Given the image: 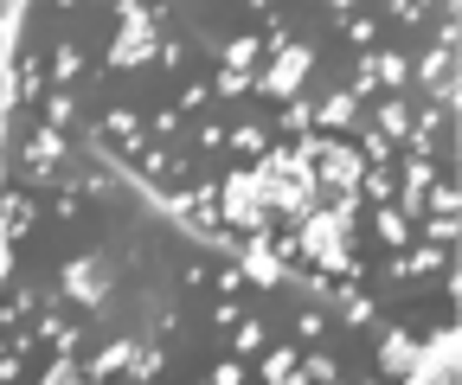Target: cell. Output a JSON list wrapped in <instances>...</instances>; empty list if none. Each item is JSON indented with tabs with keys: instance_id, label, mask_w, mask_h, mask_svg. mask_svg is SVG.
I'll use <instances>...</instances> for the list:
<instances>
[{
	"instance_id": "6da1fadb",
	"label": "cell",
	"mask_w": 462,
	"mask_h": 385,
	"mask_svg": "<svg viewBox=\"0 0 462 385\" xmlns=\"http://www.w3.org/2000/svg\"><path fill=\"white\" fill-rule=\"evenodd\" d=\"M309 71H315V45H289V32L276 26V32H270V65L251 71V90L282 103V96H296V90L309 84Z\"/></svg>"
},
{
	"instance_id": "7a4b0ae2",
	"label": "cell",
	"mask_w": 462,
	"mask_h": 385,
	"mask_svg": "<svg viewBox=\"0 0 462 385\" xmlns=\"http://www.w3.org/2000/svg\"><path fill=\"white\" fill-rule=\"evenodd\" d=\"M218 218L231 232H270V206H263V180H257V168H238V174H225L218 180Z\"/></svg>"
},
{
	"instance_id": "3957f363",
	"label": "cell",
	"mask_w": 462,
	"mask_h": 385,
	"mask_svg": "<svg viewBox=\"0 0 462 385\" xmlns=\"http://www.w3.org/2000/svg\"><path fill=\"white\" fill-rule=\"evenodd\" d=\"M116 45H109V71H142V65H154V7H142V0H123L116 7Z\"/></svg>"
},
{
	"instance_id": "277c9868",
	"label": "cell",
	"mask_w": 462,
	"mask_h": 385,
	"mask_svg": "<svg viewBox=\"0 0 462 385\" xmlns=\"http://www.w3.org/2000/svg\"><path fill=\"white\" fill-rule=\"evenodd\" d=\"M462 335H456V321L449 327H437V335H424L418 341V360H411V385H449L456 372H462Z\"/></svg>"
},
{
	"instance_id": "5b68a950",
	"label": "cell",
	"mask_w": 462,
	"mask_h": 385,
	"mask_svg": "<svg viewBox=\"0 0 462 385\" xmlns=\"http://www.w3.org/2000/svg\"><path fill=\"white\" fill-rule=\"evenodd\" d=\"M360 174H366L360 148L346 142V135H321V148H315V180H321V193H346V187H360Z\"/></svg>"
},
{
	"instance_id": "8992f818",
	"label": "cell",
	"mask_w": 462,
	"mask_h": 385,
	"mask_svg": "<svg viewBox=\"0 0 462 385\" xmlns=\"http://www.w3.org/2000/svg\"><path fill=\"white\" fill-rule=\"evenodd\" d=\"M245 270V283H257V289H282L289 283V263H282V251H276V238L270 232H245L238 238V257H231Z\"/></svg>"
},
{
	"instance_id": "52a82bcc",
	"label": "cell",
	"mask_w": 462,
	"mask_h": 385,
	"mask_svg": "<svg viewBox=\"0 0 462 385\" xmlns=\"http://www.w3.org/2000/svg\"><path fill=\"white\" fill-rule=\"evenodd\" d=\"M58 296H65L71 308H84V315H97V308L109 302V270H103V257H71L65 277H58Z\"/></svg>"
},
{
	"instance_id": "ba28073f",
	"label": "cell",
	"mask_w": 462,
	"mask_h": 385,
	"mask_svg": "<svg viewBox=\"0 0 462 385\" xmlns=\"http://www.w3.org/2000/svg\"><path fill=\"white\" fill-rule=\"evenodd\" d=\"M315 129H321V135L360 129V96H354V90H328V96L315 103Z\"/></svg>"
},
{
	"instance_id": "9c48e42d",
	"label": "cell",
	"mask_w": 462,
	"mask_h": 385,
	"mask_svg": "<svg viewBox=\"0 0 462 385\" xmlns=\"http://www.w3.org/2000/svg\"><path fill=\"white\" fill-rule=\"evenodd\" d=\"M20 154H26V168H45V174H51L58 160L71 154V142H65V129H51V123H39V129L26 135V148H20Z\"/></svg>"
},
{
	"instance_id": "30bf717a",
	"label": "cell",
	"mask_w": 462,
	"mask_h": 385,
	"mask_svg": "<svg viewBox=\"0 0 462 385\" xmlns=\"http://www.w3.org/2000/svg\"><path fill=\"white\" fill-rule=\"evenodd\" d=\"M411 360H418V341L404 335V327H385V335H379V372L411 379Z\"/></svg>"
},
{
	"instance_id": "8fae6325",
	"label": "cell",
	"mask_w": 462,
	"mask_h": 385,
	"mask_svg": "<svg viewBox=\"0 0 462 385\" xmlns=\"http://www.w3.org/2000/svg\"><path fill=\"white\" fill-rule=\"evenodd\" d=\"M373 129H379L385 142H404V135H411V103H404L398 90H385L379 109H373Z\"/></svg>"
},
{
	"instance_id": "7c38bea8",
	"label": "cell",
	"mask_w": 462,
	"mask_h": 385,
	"mask_svg": "<svg viewBox=\"0 0 462 385\" xmlns=\"http://www.w3.org/2000/svg\"><path fill=\"white\" fill-rule=\"evenodd\" d=\"M97 135H103V142H129V154L148 142V129H142V116H135V109H109V116L97 123Z\"/></svg>"
},
{
	"instance_id": "4fadbf2b",
	"label": "cell",
	"mask_w": 462,
	"mask_h": 385,
	"mask_svg": "<svg viewBox=\"0 0 462 385\" xmlns=\"http://www.w3.org/2000/svg\"><path fill=\"white\" fill-rule=\"evenodd\" d=\"M257 59H263V39H251V32H238V39L218 45V65L225 71H257Z\"/></svg>"
},
{
	"instance_id": "5bb4252c",
	"label": "cell",
	"mask_w": 462,
	"mask_h": 385,
	"mask_svg": "<svg viewBox=\"0 0 462 385\" xmlns=\"http://www.w3.org/2000/svg\"><path fill=\"white\" fill-rule=\"evenodd\" d=\"M129 360H135V341L123 335V341H109V347L84 366V379H116V372H129Z\"/></svg>"
},
{
	"instance_id": "9a60e30c",
	"label": "cell",
	"mask_w": 462,
	"mask_h": 385,
	"mask_svg": "<svg viewBox=\"0 0 462 385\" xmlns=\"http://www.w3.org/2000/svg\"><path fill=\"white\" fill-rule=\"evenodd\" d=\"M39 123H51V129H71V123H78V96H71L65 84H58V90H45V96H39Z\"/></svg>"
},
{
	"instance_id": "2e32d148",
	"label": "cell",
	"mask_w": 462,
	"mask_h": 385,
	"mask_svg": "<svg viewBox=\"0 0 462 385\" xmlns=\"http://www.w3.org/2000/svg\"><path fill=\"white\" fill-rule=\"evenodd\" d=\"M449 257H443V244H418V251H404V257H392V277H424V270H443Z\"/></svg>"
},
{
	"instance_id": "e0dca14e",
	"label": "cell",
	"mask_w": 462,
	"mask_h": 385,
	"mask_svg": "<svg viewBox=\"0 0 462 385\" xmlns=\"http://www.w3.org/2000/svg\"><path fill=\"white\" fill-rule=\"evenodd\" d=\"M373 225H379V238H385L392 251H404V244H411V218H404V212H398L392 199H385V206L373 212Z\"/></svg>"
},
{
	"instance_id": "ac0fdd59",
	"label": "cell",
	"mask_w": 462,
	"mask_h": 385,
	"mask_svg": "<svg viewBox=\"0 0 462 385\" xmlns=\"http://www.w3.org/2000/svg\"><path fill=\"white\" fill-rule=\"evenodd\" d=\"M373 78H379V90H404L411 59H404V51H373Z\"/></svg>"
},
{
	"instance_id": "d6986e66",
	"label": "cell",
	"mask_w": 462,
	"mask_h": 385,
	"mask_svg": "<svg viewBox=\"0 0 462 385\" xmlns=\"http://www.w3.org/2000/svg\"><path fill=\"white\" fill-rule=\"evenodd\" d=\"M309 129H315V103H302V90L282 96V135L296 142V135H309Z\"/></svg>"
},
{
	"instance_id": "ffe728a7",
	"label": "cell",
	"mask_w": 462,
	"mask_h": 385,
	"mask_svg": "<svg viewBox=\"0 0 462 385\" xmlns=\"http://www.w3.org/2000/svg\"><path fill=\"white\" fill-rule=\"evenodd\" d=\"M449 71H456V45H430L424 59H418V78H424V84H437V78H449Z\"/></svg>"
},
{
	"instance_id": "44dd1931",
	"label": "cell",
	"mask_w": 462,
	"mask_h": 385,
	"mask_svg": "<svg viewBox=\"0 0 462 385\" xmlns=\"http://www.w3.org/2000/svg\"><path fill=\"white\" fill-rule=\"evenodd\" d=\"M296 360H302L296 347H276V353H263V366H257V372H263L270 385H282V379H302V372H296Z\"/></svg>"
},
{
	"instance_id": "7402d4cb",
	"label": "cell",
	"mask_w": 462,
	"mask_h": 385,
	"mask_svg": "<svg viewBox=\"0 0 462 385\" xmlns=\"http://www.w3.org/2000/svg\"><path fill=\"white\" fill-rule=\"evenodd\" d=\"M78 71H84V51H78V45H58V51H51V84H65V90H71Z\"/></svg>"
},
{
	"instance_id": "603a6c76",
	"label": "cell",
	"mask_w": 462,
	"mask_h": 385,
	"mask_svg": "<svg viewBox=\"0 0 462 385\" xmlns=\"http://www.w3.org/2000/svg\"><path fill=\"white\" fill-rule=\"evenodd\" d=\"M206 90H212V96H218V103H238V96H245V90H251V71H225V65H218V78H212V84H206Z\"/></svg>"
},
{
	"instance_id": "cb8c5ba5",
	"label": "cell",
	"mask_w": 462,
	"mask_h": 385,
	"mask_svg": "<svg viewBox=\"0 0 462 385\" xmlns=\"http://www.w3.org/2000/svg\"><path fill=\"white\" fill-rule=\"evenodd\" d=\"M392 148H398V142H385L379 129H366V135H360V160H366V168H392V160H398Z\"/></svg>"
},
{
	"instance_id": "d4e9b609",
	"label": "cell",
	"mask_w": 462,
	"mask_h": 385,
	"mask_svg": "<svg viewBox=\"0 0 462 385\" xmlns=\"http://www.w3.org/2000/svg\"><path fill=\"white\" fill-rule=\"evenodd\" d=\"M398 187H392V168H366L360 174V199H373V206H385Z\"/></svg>"
},
{
	"instance_id": "484cf974",
	"label": "cell",
	"mask_w": 462,
	"mask_h": 385,
	"mask_svg": "<svg viewBox=\"0 0 462 385\" xmlns=\"http://www.w3.org/2000/svg\"><path fill=\"white\" fill-rule=\"evenodd\" d=\"M225 148H238V154H251V160H257V154H263L270 142H263V129H257V123H238V129L225 135Z\"/></svg>"
},
{
	"instance_id": "4316f807",
	"label": "cell",
	"mask_w": 462,
	"mask_h": 385,
	"mask_svg": "<svg viewBox=\"0 0 462 385\" xmlns=\"http://www.w3.org/2000/svg\"><path fill=\"white\" fill-rule=\"evenodd\" d=\"M71 379H84V366H71V347H58V360L45 366V385H71Z\"/></svg>"
},
{
	"instance_id": "83f0119b",
	"label": "cell",
	"mask_w": 462,
	"mask_h": 385,
	"mask_svg": "<svg viewBox=\"0 0 462 385\" xmlns=\"http://www.w3.org/2000/svg\"><path fill=\"white\" fill-rule=\"evenodd\" d=\"M346 90H354L360 103H366V96H379V78H373V51H366V59L354 65V84H346Z\"/></svg>"
},
{
	"instance_id": "f1b7e54d",
	"label": "cell",
	"mask_w": 462,
	"mask_h": 385,
	"mask_svg": "<svg viewBox=\"0 0 462 385\" xmlns=\"http://www.w3.org/2000/svg\"><path fill=\"white\" fill-rule=\"evenodd\" d=\"M296 372H302V379H340V366H334L328 353H302V360H296Z\"/></svg>"
},
{
	"instance_id": "f546056e",
	"label": "cell",
	"mask_w": 462,
	"mask_h": 385,
	"mask_svg": "<svg viewBox=\"0 0 462 385\" xmlns=\"http://www.w3.org/2000/svg\"><path fill=\"white\" fill-rule=\"evenodd\" d=\"M238 327V353H257L263 347V321H231Z\"/></svg>"
},
{
	"instance_id": "4dcf8cb0",
	"label": "cell",
	"mask_w": 462,
	"mask_h": 385,
	"mask_svg": "<svg viewBox=\"0 0 462 385\" xmlns=\"http://www.w3.org/2000/svg\"><path fill=\"white\" fill-rule=\"evenodd\" d=\"M238 379H245V360H218L212 366V385H238Z\"/></svg>"
},
{
	"instance_id": "1f68e13d",
	"label": "cell",
	"mask_w": 462,
	"mask_h": 385,
	"mask_svg": "<svg viewBox=\"0 0 462 385\" xmlns=\"http://www.w3.org/2000/svg\"><path fill=\"white\" fill-rule=\"evenodd\" d=\"M238 289H245V270L225 263V270H218V296H238Z\"/></svg>"
},
{
	"instance_id": "d6a6232c",
	"label": "cell",
	"mask_w": 462,
	"mask_h": 385,
	"mask_svg": "<svg viewBox=\"0 0 462 385\" xmlns=\"http://www.w3.org/2000/svg\"><path fill=\"white\" fill-rule=\"evenodd\" d=\"M296 327H302V341H315L328 321H321V308H302V315H296Z\"/></svg>"
},
{
	"instance_id": "836d02e7",
	"label": "cell",
	"mask_w": 462,
	"mask_h": 385,
	"mask_svg": "<svg viewBox=\"0 0 462 385\" xmlns=\"http://www.w3.org/2000/svg\"><path fill=\"white\" fill-rule=\"evenodd\" d=\"M206 96H212V90H206V84H187V96H180V116H187V109H199V103H206Z\"/></svg>"
},
{
	"instance_id": "e575fe53",
	"label": "cell",
	"mask_w": 462,
	"mask_h": 385,
	"mask_svg": "<svg viewBox=\"0 0 462 385\" xmlns=\"http://www.w3.org/2000/svg\"><path fill=\"white\" fill-rule=\"evenodd\" d=\"M328 7H334V14H354V7H360V0H328Z\"/></svg>"
},
{
	"instance_id": "d590c367",
	"label": "cell",
	"mask_w": 462,
	"mask_h": 385,
	"mask_svg": "<svg viewBox=\"0 0 462 385\" xmlns=\"http://www.w3.org/2000/svg\"><path fill=\"white\" fill-rule=\"evenodd\" d=\"M245 7H276V0H245Z\"/></svg>"
},
{
	"instance_id": "8d00e7d4",
	"label": "cell",
	"mask_w": 462,
	"mask_h": 385,
	"mask_svg": "<svg viewBox=\"0 0 462 385\" xmlns=\"http://www.w3.org/2000/svg\"><path fill=\"white\" fill-rule=\"evenodd\" d=\"M58 7H84V0H58Z\"/></svg>"
},
{
	"instance_id": "74e56055",
	"label": "cell",
	"mask_w": 462,
	"mask_h": 385,
	"mask_svg": "<svg viewBox=\"0 0 462 385\" xmlns=\"http://www.w3.org/2000/svg\"><path fill=\"white\" fill-rule=\"evenodd\" d=\"M411 7H418V14H424V7H430V0H411Z\"/></svg>"
}]
</instances>
